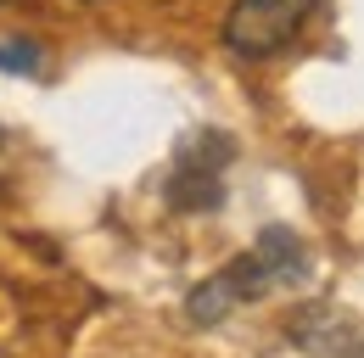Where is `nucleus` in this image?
Here are the masks:
<instances>
[{
    "instance_id": "39448f33",
    "label": "nucleus",
    "mask_w": 364,
    "mask_h": 358,
    "mask_svg": "<svg viewBox=\"0 0 364 358\" xmlns=\"http://www.w3.org/2000/svg\"><path fill=\"white\" fill-rule=\"evenodd\" d=\"M0 67L6 73H34L40 67V45L34 40H6L0 45Z\"/></svg>"
},
{
    "instance_id": "7ed1b4c3",
    "label": "nucleus",
    "mask_w": 364,
    "mask_h": 358,
    "mask_svg": "<svg viewBox=\"0 0 364 358\" xmlns=\"http://www.w3.org/2000/svg\"><path fill=\"white\" fill-rule=\"evenodd\" d=\"M269 286L274 280H269V268L258 264V252H241V258H230L213 280H202V286L185 297V319H191V325H219V319H230L247 297H264Z\"/></svg>"
},
{
    "instance_id": "f03ea898",
    "label": "nucleus",
    "mask_w": 364,
    "mask_h": 358,
    "mask_svg": "<svg viewBox=\"0 0 364 358\" xmlns=\"http://www.w3.org/2000/svg\"><path fill=\"white\" fill-rule=\"evenodd\" d=\"M319 0H230L225 11V45L247 62H269L303 34Z\"/></svg>"
},
{
    "instance_id": "f257e3e1",
    "label": "nucleus",
    "mask_w": 364,
    "mask_h": 358,
    "mask_svg": "<svg viewBox=\"0 0 364 358\" xmlns=\"http://www.w3.org/2000/svg\"><path fill=\"white\" fill-rule=\"evenodd\" d=\"M235 157V140L225 129H191L174 151V168L163 179V202L174 213H213L225 202V163Z\"/></svg>"
},
{
    "instance_id": "20e7f679",
    "label": "nucleus",
    "mask_w": 364,
    "mask_h": 358,
    "mask_svg": "<svg viewBox=\"0 0 364 358\" xmlns=\"http://www.w3.org/2000/svg\"><path fill=\"white\" fill-rule=\"evenodd\" d=\"M258 264L269 268V280L280 286H291V280H303L309 274V252H303V241L286 229V224H269V229H258Z\"/></svg>"
}]
</instances>
